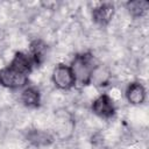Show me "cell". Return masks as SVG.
<instances>
[{
    "label": "cell",
    "mask_w": 149,
    "mask_h": 149,
    "mask_svg": "<svg viewBox=\"0 0 149 149\" xmlns=\"http://www.w3.org/2000/svg\"><path fill=\"white\" fill-rule=\"evenodd\" d=\"M69 66L74 78V86L84 87L90 85L92 71L95 66L93 56L90 52L77 54Z\"/></svg>",
    "instance_id": "1"
},
{
    "label": "cell",
    "mask_w": 149,
    "mask_h": 149,
    "mask_svg": "<svg viewBox=\"0 0 149 149\" xmlns=\"http://www.w3.org/2000/svg\"><path fill=\"white\" fill-rule=\"evenodd\" d=\"M29 74L8 64L0 70V85L10 90L23 88L28 85Z\"/></svg>",
    "instance_id": "2"
},
{
    "label": "cell",
    "mask_w": 149,
    "mask_h": 149,
    "mask_svg": "<svg viewBox=\"0 0 149 149\" xmlns=\"http://www.w3.org/2000/svg\"><path fill=\"white\" fill-rule=\"evenodd\" d=\"M51 79L55 86L62 91H69L74 87V78L71 69L64 63H59L54 68Z\"/></svg>",
    "instance_id": "3"
},
{
    "label": "cell",
    "mask_w": 149,
    "mask_h": 149,
    "mask_svg": "<svg viewBox=\"0 0 149 149\" xmlns=\"http://www.w3.org/2000/svg\"><path fill=\"white\" fill-rule=\"evenodd\" d=\"M92 112L100 119H112L115 115L116 107L114 104V100L108 94L104 93L97 97L92 102Z\"/></svg>",
    "instance_id": "4"
},
{
    "label": "cell",
    "mask_w": 149,
    "mask_h": 149,
    "mask_svg": "<svg viewBox=\"0 0 149 149\" xmlns=\"http://www.w3.org/2000/svg\"><path fill=\"white\" fill-rule=\"evenodd\" d=\"M114 12H115V8H114L113 3L102 2L92 9V19H93L94 23H97L98 26L105 27L113 19Z\"/></svg>",
    "instance_id": "5"
},
{
    "label": "cell",
    "mask_w": 149,
    "mask_h": 149,
    "mask_svg": "<svg viewBox=\"0 0 149 149\" xmlns=\"http://www.w3.org/2000/svg\"><path fill=\"white\" fill-rule=\"evenodd\" d=\"M125 95H126L127 101L130 105L137 106V105H141V104L144 102L146 97H147V92H146L144 86L141 83L133 81V83H130L127 86L126 92H125Z\"/></svg>",
    "instance_id": "6"
},
{
    "label": "cell",
    "mask_w": 149,
    "mask_h": 149,
    "mask_svg": "<svg viewBox=\"0 0 149 149\" xmlns=\"http://www.w3.org/2000/svg\"><path fill=\"white\" fill-rule=\"evenodd\" d=\"M20 102L27 108H37L41 104V93L34 86H26L20 92Z\"/></svg>",
    "instance_id": "7"
},
{
    "label": "cell",
    "mask_w": 149,
    "mask_h": 149,
    "mask_svg": "<svg viewBox=\"0 0 149 149\" xmlns=\"http://www.w3.org/2000/svg\"><path fill=\"white\" fill-rule=\"evenodd\" d=\"M111 79H112V73H111L109 69L106 65L95 64V66L92 71L90 84H92L97 87H105V86L109 85Z\"/></svg>",
    "instance_id": "8"
},
{
    "label": "cell",
    "mask_w": 149,
    "mask_h": 149,
    "mask_svg": "<svg viewBox=\"0 0 149 149\" xmlns=\"http://www.w3.org/2000/svg\"><path fill=\"white\" fill-rule=\"evenodd\" d=\"M28 54L33 58L35 65H41L45 61V58H47V55H48V44L43 40L36 38V40H34L30 43L29 52Z\"/></svg>",
    "instance_id": "9"
},
{
    "label": "cell",
    "mask_w": 149,
    "mask_h": 149,
    "mask_svg": "<svg viewBox=\"0 0 149 149\" xmlns=\"http://www.w3.org/2000/svg\"><path fill=\"white\" fill-rule=\"evenodd\" d=\"M9 64L13 65V66H15L16 69H19V70L28 73V74L31 73V71H33V69L35 66L34 61L30 57V55L28 52H23V51L15 52V55L13 56V58H12V61H10Z\"/></svg>",
    "instance_id": "10"
},
{
    "label": "cell",
    "mask_w": 149,
    "mask_h": 149,
    "mask_svg": "<svg viewBox=\"0 0 149 149\" xmlns=\"http://www.w3.org/2000/svg\"><path fill=\"white\" fill-rule=\"evenodd\" d=\"M126 8L128 9L129 14L134 17H140L143 14L147 13L148 8H149V3L148 1H143V0H135V1H128L126 3Z\"/></svg>",
    "instance_id": "11"
},
{
    "label": "cell",
    "mask_w": 149,
    "mask_h": 149,
    "mask_svg": "<svg viewBox=\"0 0 149 149\" xmlns=\"http://www.w3.org/2000/svg\"><path fill=\"white\" fill-rule=\"evenodd\" d=\"M30 141L34 143V144H48L50 142V137L48 136V134L45 133H42V132H38V130H35L31 135H30Z\"/></svg>",
    "instance_id": "12"
}]
</instances>
